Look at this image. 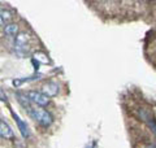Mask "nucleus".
Returning a JSON list of instances; mask_svg holds the SVG:
<instances>
[{
    "mask_svg": "<svg viewBox=\"0 0 156 148\" xmlns=\"http://www.w3.org/2000/svg\"><path fill=\"white\" fill-rule=\"evenodd\" d=\"M26 111L29 113V116H30L35 122H38L39 125L47 127L52 123V116L39 105H35V104L31 103L30 105L26 107Z\"/></svg>",
    "mask_w": 156,
    "mask_h": 148,
    "instance_id": "nucleus-1",
    "label": "nucleus"
},
{
    "mask_svg": "<svg viewBox=\"0 0 156 148\" xmlns=\"http://www.w3.org/2000/svg\"><path fill=\"white\" fill-rule=\"evenodd\" d=\"M25 95L29 97L33 104L39 105V107H44L50 103V97L46 96L42 91H27L25 92Z\"/></svg>",
    "mask_w": 156,
    "mask_h": 148,
    "instance_id": "nucleus-2",
    "label": "nucleus"
},
{
    "mask_svg": "<svg viewBox=\"0 0 156 148\" xmlns=\"http://www.w3.org/2000/svg\"><path fill=\"white\" fill-rule=\"evenodd\" d=\"M41 91L44 93L46 96L52 97V96H56V95H57V92H58V86L56 85V83H53V82H47V83H44V85L42 86Z\"/></svg>",
    "mask_w": 156,
    "mask_h": 148,
    "instance_id": "nucleus-3",
    "label": "nucleus"
},
{
    "mask_svg": "<svg viewBox=\"0 0 156 148\" xmlns=\"http://www.w3.org/2000/svg\"><path fill=\"white\" fill-rule=\"evenodd\" d=\"M0 135H2V138H5V139L13 138V130L4 120L0 121Z\"/></svg>",
    "mask_w": 156,
    "mask_h": 148,
    "instance_id": "nucleus-4",
    "label": "nucleus"
},
{
    "mask_svg": "<svg viewBox=\"0 0 156 148\" xmlns=\"http://www.w3.org/2000/svg\"><path fill=\"white\" fill-rule=\"evenodd\" d=\"M29 41V35L26 33H20L14 39V46L17 47V49H22L26 47V43Z\"/></svg>",
    "mask_w": 156,
    "mask_h": 148,
    "instance_id": "nucleus-5",
    "label": "nucleus"
},
{
    "mask_svg": "<svg viewBox=\"0 0 156 148\" xmlns=\"http://www.w3.org/2000/svg\"><path fill=\"white\" fill-rule=\"evenodd\" d=\"M4 33L8 37H17L20 34V27L17 23H8L5 27H4Z\"/></svg>",
    "mask_w": 156,
    "mask_h": 148,
    "instance_id": "nucleus-6",
    "label": "nucleus"
},
{
    "mask_svg": "<svg viewBox=\"0 0 156 148\" xmlns=\"http://www.w3.org/2000/svg\"><path fill=\"white\" fill-rule=\"evenodd\" d=\"M13 117H14V120H16V122H17V126H18L20 131H21L22 136H23V138H27V136H29V130H27L26 123L23 122V121H22L21 118H20L17 115H14V113H13Z\"/></svg>",
    "mask_w": 156,
    "mask_h": 148,
    "instance_id": "nucleus-7",
    "label": "nucleus"
},
{
    "mask_svg": "<svg viewBox=\"0 0 156 148\" xmlns=\"http://www.w3.org/2000/svg\"><path fill=\"white\" fill-rule=\"evenodd\" d=\"M2 16H0V22H2V26H4L5 27L7 25H8V22L11 21V18H12V16H11V13H9L8 11H5V9H2Z\"/></svg>",
    "mask_w": 156,
    "mask_h": 148,
    "instance_id": "nucleus-8",
    "label": "nucleus"
},
{
    "mask_svg": "<svg viewBox=\"0 0 156 148\" xmlns=\"http://www.w3.org/2000/svg\"><path fill=\"white\" fill-rule=\"evenodd\" d=\"M35 58L37 60H39L41 62H43V64H47V62H50V60H48V57H47V55L46 53H43V52H37L35 55Z\"/></svg>",
    "mask_w": 156,
    "mask_h": 148,
    "instance_id": "nucleus-9",
    "label": "nucleus"
},
{
    "mask_svg": "<svg viewBox=\"0 0 156 148\" xmlns=\"http://www.w3.org/2000/svg\"><path fill=\"white\" fill-rule=\"evenodd\" d=\"M147 148H156V147H154V146H148Z\"/></svg>",
    "mask_w": 156,
    "mask_h": 148,
    "instance_id": "nucleus-10",
    "label": "nucleus"
}]
</instances>
